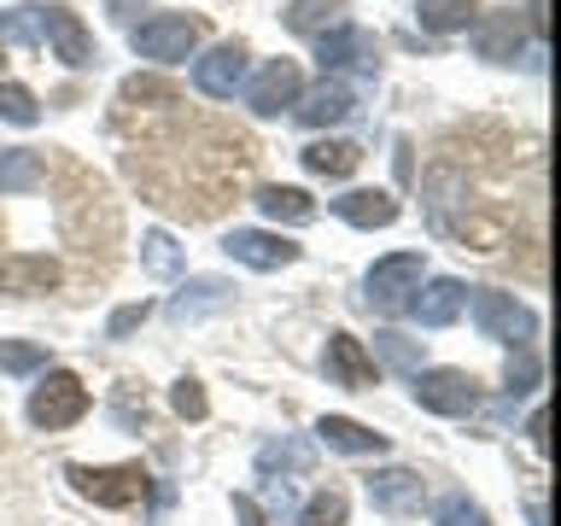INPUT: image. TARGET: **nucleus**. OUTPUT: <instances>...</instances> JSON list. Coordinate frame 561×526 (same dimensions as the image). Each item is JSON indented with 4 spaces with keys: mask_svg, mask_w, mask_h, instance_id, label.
Instances as JSON below:
<instances>
[{
    "mask_svg": "<svg viewBox=\"0 0 561 526\" xmlns=\"http://www.w3.org/2000/svg\"><path fill=\"white\" fill-rule=\"evenodd\" d=\"M462 305H468V287L450 281V275H438V281H427V287L410 293V316L421 328H450L456 316H462Z\"/></svg>",
    "mask_w": 561,
    "mask_h": 526,
    "instance_id": "16",
    "label": "nucleus"
},
{
    "mask_svg": "<svg viewBox=\"0 0 561 526\" xmlns=\"http://www.w3.org/2000/svg\"><path fill=\"white\" fill-rule=\"evenodd\" d=\"M298 526H345V498L340 491H316L305 503V515H298Z\"/></svg>",
    "mask_w": 561,
    "mask_h": 526,
    "instance_id": "31",
    "label": "nucleus"
},
{
    "mask_svg": "<svg viewBox=\"0 0 561 526\" xmlns=\"http://www.w3.org/2000/svg\"><path fill=\"white\" fill-rule=\"evenodd\" d=\"M47 368V345L35 340H0V375H35Z\"/></svg>",
    "mask_w": 561,
    "mask_h": 526,
    "instance_id": "29",
    "label": "nucleus"
},
{
    "mask_svg": "<svg viewBox=\"0 0 561 526\" xmlns=\"http://www.w3.org/2000/svg\"><path fill=\"white\" fill-rule=\"evenodd\" d=\"M533 386H538V363L533 357H508V398L533 392Z\"/></svg>",
    "mask_w": 561,
    "mask_h": 526,
    "instance_id": "37",
    "label": "nucleus"
},
{
    "mask_svg": "<svg viewBox=\"0 0 561 526\" xmlns=\"http://www.w3.org/2000/svg\"><path fill=\"white\" fill-rule=\"evenodd\" d=\"M0 117L18 123V129H30V123L42 117V105H35V94L24 82H0Z\"/></svg>",
    "mask_w": 561,
    "mask_h": 526,
    "instance_id": "30",
    "label": "nucleus"
},
{
    "mask_svg": "<svg viewBox=\"0 0 561 526\" xmlns=\"http://www.w3.org/2000/svg\"><path fill=\"white\" fill-rule=\"evenodd\" d=\"M316 65H322V77H340V70H363V77H375L380 70V42L357 24H333L316 35Z\"/></svg>",
    "mask_w": 561,
    "mask_h": 526,
    "instance_id": "6",
    "label": "nucleus"
},
{
    "mask_svg": "<svg viewBox=\"0 0 561 526\" xmlns=\"http://www.w3.org/2000/svg\"><path fill=\"white\" fill-rule=\"evenodd\" d=\"M322 368H328V380L333 386H351V392H368L375 386V375H380V363L368 357V345L357 340V333H328V357H322Z\"/></svg>",
    "mask_w": 561,
    "mask_h": 526,
    "instance_id": "11",
    "label": "nucleus"
},
{
    "mask_svg": "<svg viewBox=\"0 0 561 526\" xmlns=\"http://www.w3.org/2000/svg\"><path fill=\"white\" fill-rule=\"evenodd\" d=\"M222 252L245 263V270H287V263L305 258V245L280 240V235H263V228H234V235L222 240Z\"/></svg>",
    "mask_w": 561,
    "mask_h": 526,
    "instance_id": "12",
    "label": "nucleus"
},
{
    "mask_svg": "<svg viewBox=\"0 0 561 526\" xmlns=\"http://www.w3.org/2000/svg\"><path fill=\"white\" fill-rule=\"evenodd\" d=\"M468 310H473V322H480L485 340H497V345H508V351H526V345L538 340V316L526 310L515 293L480 287V293L468 298Z\"/></svg>",
    "mask_w": 561,
    "mask_h": 526,
    "instance_id": "1",
    "label": "nucleus"
},
{
    "mask_svg": "<svg viewBox=\"0 0 561 526\" xmlns=\"http://www.w3.org/2000/svg\"><path fill=\"white\" fill-rule=\"evenodd\" d=\"M228 298H234V287H228L222 275H193L182 287V298L170 305V316H175V322H187V316H199V310H222Z\"/></svg>",
    "mask_w": 561,
    "mask_h": 526,
    "instance_id": "23",
    "label": "nucleus"
},
{
    "mask_svg": "<svg viewBox=\"0 0 561 526\" xmlns=\"http://www.w3.org/2000/svg\"><path fill=\"white\" fill-rule=\"evenodd\" d=\"M298 158H305V170H310V175L345 182V175L363 164V147H357V140H310V147L298 152Z\"/></svg>",
    "mask_w": 561,
    "mask_h": 526,
    "instance_id": "20",
    "label": "nucleus"
},
{
    "mask_svg": "<svg viewBox=\"0 0 561 526\" xmlns=\"http://www.w3.org/2000/svg\"><path fill=\"white\" fill-rule=\"evenodd\" d=\"M520 42H526V24H520L515 7L473 18V53H480V59H491V65H515Z\"/></svg>",
    "mask_w": 561,
    "mask_h": 526,
    "instance_id": "14",
    "label": "nucleus"
},
{
    "mask_svg": "<svg viewBox=\"0 0 561 526\" xmlns=\"http://www.w3.org/2000/svg\"><path fill=\"white\" fill-rule=\"evenodd\" d=\"M415 386V403L433 415H473L480 410V380L468 375V368H421V375H410Z\"/></svg>",
    "mask_w": 561,
    "mask_h": 526,
    "instance_id": "5",
    "label": "nucleus"
},
{
    "mask_svg": "<svg viewBox=\"0 0 561 526\" xmlns=\"http://www.w3.org/2000/svg\"><path fill=\"white\" fill-rule=\"evenodd\" d=\"M368 305H375L380 316H398V310H410V293L421 287V252H392V258H380L375 270H368Z\"/></svg>",
    "mask_w": 561,
    "mask_h": 526,
    "instance_id": "7",
    "label": "nucleus"
},
{
    "mask_svg": "<svg viewBox=\"0 0 561 526\" xmlns=\"http://www.w3.org/2000/svg\"><path fill=\"white\" fill-rule=\"evenodd\" d=\"M59 287V263L47 252H12L0 258V293L12 298H35V293H53Z\"/></svg>",
    "mask_w": 561,
    "mask_h": 526,
    "instance_id": "15",
    "label": "nucleus"
},
{
    "mask_svg": "<svg viewBox=\"0 0 561 526\" xmlns=\"http://www.w3.org/2000/svg\"><path fill=\"white\" fill-rule=\"evenodd\" d=\"M257 210L270 222H287V228H305V222H316V199L305 187H257Z\"/></svg>",
    "mask_w": 561,
    "mask_h": 526,
    "instance_id": "21",
    "label": "nucleus"
},
{
    "mask_svg": "<svg viewBox=\"0 0 561 526\" xmlns=\"http://www.w3.org/2000/svg\"><path fill=\"white\" fill-rule=\"evenodd\" d=\"M526 521H533V526H550V515H543V498L526 503Z\"/></svg>",
    "mask_w": 561,
    "mask_h": 526,
    "instance_id": "40",
    "label": "nucleus"
},
{
    "mask_svg": "<svg viewBox=\"0 0 561 526\" xmlns=\"http://www.w3.org/2000/svg\"><path fill=\"white\" fill-rule=\"evenodd\" d=\"M170 403H175V415H187V421H205L210 415V398H205V386L193 380V375L170 386Z\"/></svg>",
    "mask_w": 561,
    "mask_h": 526,
    "instance_id": "32",
    "label": "nucleus"
},
{
    "mask_svg": "<svg viewBox=\"0 0 561 526\" xmlns=\"http://www.w3.org/2000/svg\"><path fill=\"white\" fill-rule=\"evenodd\" d=\"M415 18H421V30L450 35V30H468L473 18H480V0H421Z\"/></svg>",
    "mask_w": 561,
    "mask_h": 526,
    "instance_id": "25",
    "label": "nucleus"
},
{
    "mask_svg": "<svg viewBox=\"0 0 561 526\" xmlns=\"http://www.w3.org/2000/svg\"><path fill=\"white\" fill-rule=\"evenodd\" d=\"M280 24L293 35H322L333 24H345V0H287V7H280Z\"/></svg>",
    "mask_w": 561,
    "mask_h": 526,
    "instance_id": "22",
    "label": "nucleus"
},
{
    "mask_svg": "<svg viewBox=\"0 0 561 526\" xmlns=\"http://www.w3.org/2000/svg\"><path fill=\"white\" fill-rule=\"evenodd\" d=\"M123 100H129V105H140V100H164V105H175V88L158 82V77H129V82H123Z\"/></svg>",
    "mask_w": 561,
    "mask_h": 526,
    "instance_id": "36",
    "label": "nucleus"
},
{
    "mask_svg": "<svg viewBox=\"0 0 561 526\" xmlns=\"http://www.w3.org/2000/svg\"><path fill=\"white\" fill-rule=\"evenodd\" d=\"M245 53L240 42H217L205 53V59H193V88H199L205 100H234V88L245 82Z\"/></svg>",
    "mask_w": 561,
    "mask_h": 526,
    "instance_id": "10",
    "label": "nucleus"
},
{
    "mask_svg": "<svg viewBox=\"0 0 561 526\" xmlns=\"http://www.w3.org/2000/svg\"><path fill=\"white\" fill-rule=\"evenodd\" d=\"M351 105H357V94L340 82V77H322L310 88V94H298V123H310V129H333V123H345L351 117Z\"/></svg>",
    "mask_w": 561,
    "mask_h": 526,
    "instance_id": "18",
    "label": "nucleus"
},
{
    "mask_svg": "<svg viewBox=\"0 0 561 526\" xmlns=\"http://www.w3.org/2000/svg\"><path fill=\"white\" fill-rule=\"evenodd\" d=\"M234 521L240 526H270V515L257 508V498H234Z\"/></svg>",
    "mask_w": 561,
    "mask_h": 526,
    "instance_id": "38",
    "label": "nucleus"
},
{
    "mask_svg": "<svg viewBox=\"0 0 561 526\" xmlns=\"http://www.w3.org/2000/svg\"><path fill=\"white\" fill-rule=\"evenodd\" d=\"M147 316H152L147 298H140V305H117V310H112V322H105V340H129V333L147 322Z\"/></svg>",
    "mask_w": 561,
    "mask_h": 526,
    "instance_id": "35",
    "label": "nucleus"
},
{
    "mask_svg": "<svg viewBox=\"0 0 561 526\" xmlns=\"http://www.w3.org/2000/svg\"><path fill=\"white\" fill-rule=\"evenodd\" d=\"M368 498H375L380 515L415 521L421 503H427V485H421V473H410V468H380V473H368Z\"/></svg>",
    "mask_w": 561,
    "mask_h": 526,
    "instance_id": "13",
    "label": "nucleus"
},
{
    "mask_svg": "<svg viewBox=\"0 0 561 526\" xmlns=\"http://www.w3.org/2000/svg\"><path fill=\"white\" fill-rule=\"evenodd\" d=\"M257 468H263V473H275V468L305 473V468H310V450H305V445H263V450H257Z\"/></svg>",
    "mask_w": 561,
    "mask_h": 526,
    "instance_id": "33",
    "label": "nucleus"
},
{
    "mask_svg": "<svg viewBox=\"0 0 561 526\" xmlns=\"http://www.w3.org/2000/svg\"><path fill=\"white\" fill-rule=\"evenodd\" d=\"M328 205H333V217L351 222V228H392L398 210H403L386 187H351V193H340V199H328Z\"/></svg>",
    "mask_w": 561,
    "mask_h": 526,
    "instance_id": "17",
    "label": "nucleus"
},
{
    "mask_svg": "<svg viewBox=\"0 0 561 526\" xmlns=\"http://www.w3.org/2000/svg\"><path fill=\"white\" fill-rule=\"evenodd\" d=\"M129 42H135L140 59L182 65V59H193V53H199L205 24H199V18H187V12H158V18H147V24L129 30Z\"/></svg>",
    "mask_w": 561,
    "mask_h": 526,
    "instance_id": "2",
    "label": "nucleus"
},
{
    "mask_svg": "<svg viewBox=\"0 0 561 526\" xmlns=\"http://www.w3.org/2000/svg\"><path fill=\"white\" fill-rule=\"evenodd\" d=\"M438 526H491V515L468 498H445L438 503Z\"/></svg>",
    "mask_w": 561,
    "mask_h": 526,
    "instance_id": "34",
    "label": "nucleus"
},
{
    "mask_svg": "<svg viewBox=\"0 0 561 526\" xmlns=\"http://www.w3.org/2000/svg\"><path fill=\"white\" fill-rule=\"evenodd\" d=\"M140 263H147V275H158V281H175L182 275V245H175L164 228H152L147 240H140Z\"/></svg>",
    "mask_w": 561,
    "mask_h": 526,
    "instance_id": "27",
    "label": "nucleus"
},
{
    "mask_svg": "<svg viewBox=\"0 0 561 526\" xmlns=\"http://www.w3.org/2000/svg\"><path fill=\"white\" fill-rule=\"evenodd\" d=\"M375 363H386V368H398V375H421V345L415 340H403V333H375V351H368Z\"/></svg>",
    "mask_w": 561,
    "mask_h": 526,
    "instance_id": "28",
    "label": "nucleus"
},
{
    "mask_svg": "<svg viewBox=\"0 0 561 526\" xmlns=\"http://www.w3.org/2000/svg\"><path fill=\"white\" fill-rule=\"evenodd\" d=\"M0 47H42V7L35 0L0 12Z\"/></svg>",
    "mask_w": 561,
    "mask_h": 526,
    "instance_id": "26",
    "label": "nucleus"
},
{
    "mask_svg": "<svg viewBox=\"0 0 561 526\" xmlns=\"http://www.w3.org/2000/svg\"><path fill=\"white\" fill-rule=\"evenodd\" d=\"M42 175H47V164H42L35 147H7L0 152V193H30V187H42Z\"/></svg>",
    "mask_w": 561,
    "mask_h": 526,
    "instance_id": "24",
    "label": "nucleus"
},
{
    "mask_svg": "<svg viewBox=\"0 0 561 526\" xmlns=\"http://www.w3.org/2000/svg\"><path fill=\"white\" fill-rule=\"evenodd\" d=\"M526 438H533L538 450L550 445V415H543V410H533V421H526Z\"/></svg>",
    "mask_w": 561,
    "mask_h": 526,
    "instance_id": "39",
    "label": "nucleus"
},
{
    "mask_svg": "<svg viewBox=\"0 0 561 526\" xmlns=\"http://www.w3.org/2000/svg\"><path fill=\"white\" fill-rule=\"evenodd\" d=\"M42 42L59 53V59L70 70H88L100 59V47H94V35H88V24L70 7H42Z\"/></svg>",
    "mask_w": 561,
    "mask_h": 526,
    "instance_id": "9",
    "label": "nucleus"
},
{
    "mask_svg": "<svg viewBox=\"0 0 561 526\" xmlns=\"http://www.w3.org/2000/svg\"><path fill=\"white\" fill-rule=\"evenodd\" d=\"M82 415H88V386L70 368H47V380L30 392V421L42 433H59V427H77Z\"/></svg>",
    "mask_w": 561,
    "mask_h": 526,
    "instance_id": "4",
    "label": "nucleus"
},
{
    "mask_svg": "<svg viewBox=\"0 0 561 526\" xmlns=\"http://www.w3.org/2000/svg\"><path fill=\"white\" fill-rule=\"evenodd\" d=\"M316 438H322L328 450H345V456H380L386 450V433L363 427V421H351V415H322L316 421Z\"/></svg>",
    "mask_w": 561,
    "mask_h": 526,
    "instance_id": "19",
    "label": "nucleus"
},
{
    "mask_svg": "<svg viewBox=\"0 0 561 526\" xmlns=\"http://www.w3.org/2000/svg\"><path fill=\"white\" fill-rule=\"evenodd\" d=\"M65 480L77 498L100 503V508H129L140 503V491H147V468L140 462H117V468H88V462H70Z\"/></svg>",
    "mask_w": 561,
    "mask_h": 526,
    "instance_id": "3",
    "label": "nucleus"
},
{
    "mask_svg": "<svg viewBox=\"0 0 561 526\" xmlns=\"http://www.w3.org/2000/svg\"><path fill=\"white\" fill-rule=\"evenodd\" d=\"M298 94H305V70H298V59H270L252 82H245V105H252L257 117H280L287 105H298Z\"/></svg>",
    "mask_w": 561,
    "mask_h": 526,
    "instance_id": "8",
    "label": "nucleus"
}]
</instances>
